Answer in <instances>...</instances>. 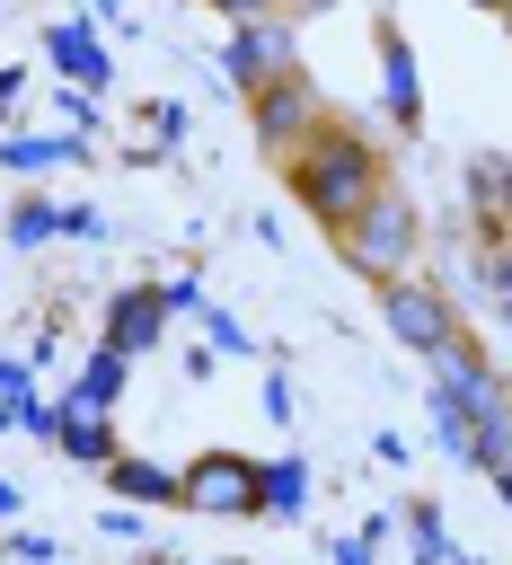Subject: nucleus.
Returning a JSON list of instances; mask_svg holds the SVG:
<instances>
[{
  "mask_svg": "<svg viewBox=\"0 0 512 565\" xmlns=\"http://www.w3.org/2000/svg\"><path fill=\"white\" fill-rule=\"evenodd\" d=\"M282 185H291V203L318 221V230H344L380 185H388V150L362 132V124H344V115H327L291 159H282Z\"/></svg>",
  "mask_w": 512,
  "mask_h": 565,
  "instance_id": "obj_1",
  "label": "nucleus"
},
{
  "mask_svg": "<svg viewBox=\"0 0 512 565\" xmlns=\"http://www.w3.org/2000/svg\"><path fill=\"white\" fill-rule=\"evenodd\" d=\"M433 397H450V406L477 424L468 468H494V459L512 450V380H503V362H494L477 335H450V344L433 353Z\"/></svg>",
  "mask_w": 512,
  "mask_h": 565,
  "instance_id": "obj_2",
  "label": "nucleus"
},
{
  "mask_svg": "<svg viewBox=\"0 0 512 565\" xmlns=\"http://www.w3.org/2000/svg\"><path fill=\"white\" fill-rule=\"evenodd\" d=\"M335 256L362 274V282H388V274H415V256H424V212L397 194V185H380L344 230H335Z\"/></svg>",
  "mask_w": 512,
  "mask_h": 565,
  "instance_id": "obj_3",
  "label": "nucleus"
},
{
  "mask_svg": "<svg viewBox=\"0 0 512 565\" xmlns=\"http://www.w3.org/2000/svg\"><path fill=\"white\" fill-rule=\"evenodd\" d=\"M380 291V318H388V335L406 344V353H441L450 335H468V318H459V300L433 282V274H388V282H371Z\"/></svg>",
  "mask_w": 512,
  "mask_h": 565,
  "instance_id": "obj_4",
  "label": "nucleus"
},
{
  "mask_svg": "<svg viewBox=\"0 0 512 565\" xmlns=\"http://www.w3.org/2000/svg\"><path fill=\"white\" fill-rule=\"evenodd\" d=\"M282 71H300V35H291V18L274 9V18H238L230 26V44L212 53V79L221 88H238V97H256L265 79H282Z\"/></svg>",
  "mask_w": 512,
  "mask_h": 565,
  "instance_id": "obj_5",
  "label": "nucleus"
},
{
  "mask_svg": "<svg viewBox=\"0 0 512 565\" xmlns=\"http://www.w3.org/2000/svg\"><path fill=\"white\" fill-rule=\"evenodd\" d=\"M247 124H256V150L291 159V150L327 124V97H318V79H309V71H282V79H265V88L247 97Z\"/></svg>",
  "mask_w": 512,
  "mask_h": 565,
  "instance_id": "obj_6",
  "label": "nucleus"
},
{
  "mask_svg": "<svg viewBox=\"0 0 512 565\" xmlns=\"http://www.w3.org/2000/svg\"><path fill=\"white\" fill-rule=\"evenodd\" d=\"M185 512H203V521H256V459L203 450L185 468Z\"/></svg>",
  "mask_w": 512,
  "mask_h": 565,
  "instance_id": "obj_7",
  "label": "nucleus"
},
{
  "mask_svg": "<svg viewBox=\"0 0 512 565\" xmlns=\"http://www.w3.org/2000/svg\"><path fill=\"white\" fill-rule=\"evenodd\" d=\"M44 62L62 71V79H79V88H115V53H106V26L97 18H53L44 26Z\"/></svg>",
  "mask_w": 512,
  "mask_h": 565,
  "instance_id": "obj_8",
  "label": "nucleus"
},
{
  "mask_svg": "<svg viewBox=\"0 0 512 565\" xmlns=\"http://www.w3.org/2000/svg\"><path fill=\"white\" fill-rule=\"evenodd\" d=\"M159 335H168V300H159V282H124L115 300H106V318H97V344H115V353H159Z\"/></svg>",
  "mask_w": 512,
  "mask_h": 565,
  "instance_id": "obj_9",
  "label": "nucleus"
},
{
  "mask_svg": "<svg viewBox=\"0 0 512 565\" xmlns=\"http://www.w3.org/2000/svg\"><path fill=\"white\" fill-rule=\"evenodd\" d=\"M371 44H380V115H388L397 132H415V124H424V62H415V44H406L397 26H380Z\"/></svg>",
  "mask_w": 512,
  "mask_h": 565,
  "instance_id": "obj_10",
  "label": "nucleus"
},
{
  "mask_svg": "<svg viewBox=\"0 0 512 565\" xmlns=\"http://www.w3.org/2000/svg\"><path fill=\"white\" fill-rule=\"evenodd\" d=\"M97 477H106V494H115V503H141V512H185V468H168V459H132V450H115Z\"/></svg>",
  "mask_w": 512,
  "mask_h": 565,
  "instance_id": "obj_11",
  "label": "nucleus"
},
{
  "mask_svg": "<svg viewBox=\"0 0 512 565\" xmlns=\"http://www.w3.org/2000/svg\"><path fill=\"white\" fill-rule=\"evenodd\" d=\"M53 168H88V132H0V177H53Z\"/></svg>",
  "mask_w": 512,
  "mask_h": 565,
  "instance_id": "obj_12",
  "label": "nucleus"
},
{
  "mask_svg": "<svg viewBox=\"0 0 512 565\" xmlns=\"http://www.w3.org/2000/svg\"><path fill=\"white\" fill-rule=\"evenodd\" d=\"M309 494H318V477H309L300 450L256 459V521H309Z\"/></svg>",
  "mask_w": 512,
  "mask_h": 565,
  "instance_id": "obj_13",
  "label": "nucleus"
},
{
  "mask_svg": "<svg viewBox=\"0 0 512 565\" xmlns=\"http://www.w3.org/2000/svg\"><path fill=\"white\" fill-rule=\"evenodd\" d=\"M124 371H132V353H115V344H88V362L71 371V388H62V406H79V415H115V397H124Z\"/></svg>",
  "mask_w": 512,
  "mask_h": 565,
  "instance_id": "obj_14",
  "label": "nucleus"
},
{
  "mask_svg": "<svg viewBox=\"0 0 512 565\" xmlns=\"http://www.w3.org/2000/svg\"><path fill=\"white\" fill-rule=\"evenodd\" d=\"M53 450H62L71 468H106L124 441H115V415H79V406H62V433H53Z\"/></svg>",
  "mask_w": 512,
  "mask_h": 565,
  "instance_id": "obj_15",
  "label": "nucleus"
},
{
  "mask_svg": "<svg viewBox=\"0 0 512 565\" xmlns=\"http://www.w3.org/2000/svg\"><path fill=\"white\" fill-rule=\"evenodd\" d=\"M53 238H62V203H44V194H18V203L0 212V247L35 256V247H53Z\"/></svg>",
  "mask_w": 512,
  "mask_h": 565,
  "instance_id": "obj_16",
  "label": "nucleus"
},
{
  "mask_svg": "<svg viewBox=\"0 0 512 565\" xmlns=\"http://www.w3.org/2000/svg\"><path fill=\"white\" fill-rule=\"evenodd\" d=\"M406 539H415V565H459V539H450L441 503H406Z\"/></svg>",
  "mask_w": 512,
  "mask_h": 565,
  "instance_id": "obj_17",
  "label": "nucleus"
},
{
  "mask_svg": "<svg viewBox=\"0 0 512 565\" xmlns=\"http://www.w3.org/2000/svg\"><path fill=\"white\" fill-rule=\"evenodd\" d=\"M424 424H433V441H441L450 459H468V450H477V424H468L450 397H433V388H424Z\"/></svg>",
  "mask_w": 512,
  "mask_h": 565,
  "instance_id": "obj_18",
  "label": "nucleus"
},
{
  "mask_svg": "<svg viewBox=\"0 0 512 565\" xmlns=\"http://www.w3.org/2000/svg\"><path fill=\"white\" fill-rule=\"evenodd\" d=\"M203 344H212V353H230V362H238V353H256L247 318H238V309H221V300H203Z\"/></svg>",
  "mask_w": 512,
  "mask_h": 565,
  "instance_id": "obj_19",
  "label": "nucleus"
},
{
  "mask_svg": "<svg viewBox=\"0 0 512 565\" xmlns=\"http://www.w3.org/2000/svg\"><path fill=\"white\" fill-rule=\"evenodd\" d=\"M141 124H150V150H177L185 141V97H150Z\"/></svg>",
  "mask_w": 512,
  "mask_h": 565,
  "instance_id": "obj_20",
  "label": "nucleus"
},
{
  "mask_svg": "<svg viewBox=\"0 0 512 565\" xmlns=\"http://www.w3.org/2000/svg\"><path fill=\"white\" fill-rule=\"evenodd\" d=\"M0 556H9V565H53L62 547H53L44 530H26V521H9V530H0Z\"/></svg>",
  "mask_w": 512,
  "mask_h": 565,
  "instance_id": "obj_21",
  "label": "nucleus"
},
{
  "mask_svg": "<svg viewBox=\"0 0 512 565\" xmlns=\"http://www.w3.org/2000/svg\"><path fill=\"white\" fill-rule=\"evenodd\" d=\"M62 124H71V132H97V88L62 79Z\"/></svg>",
  "mask_w": 512,
  "mask_h": 565,
  "instance_id": "obj_22",
  "label": "nucleus"
},
{
  "mask_svg": "<svg viewBox=\"0 0 512 565\" xmlns=\"http://www.w3.org/2000/svg\"><path fill=\"white\" fill-rule=\"evenodd\" d=\"M159 300H168V318H203V282H194V274H168Z\"/></svg>",
  "mask_w": 512,
  "mask_h": 565,
  "instance_id": "obj_23",
  "label": "nucleus"
},
{
  "mask_svg": "<svg viewBox=\"0 0 512 565\" xmlns=\"http://www.w3.org/2000/svg\"><path fill=\"white\" fill-rule=\"evenodd\" d=\"M265 424H300V397H291V371H265Z\"/></svg>",
  "mask_w": 512,
  "mask_h": 565,
  "instance_id": "obj_24",
  "label": "nucleus"
},
{
  "mask_svg": "<svg viewBox=\"0 0 512 565\" xmlns=\"http://www.w3.org/2000/svg\"><path fill=\"white\" fill-rule=\"evenodd\" d=\"M97 530H106V539H124V547H141V539H150L141 503H115V512H97Z\"/></svg>",
  "mask_w": 512,
  "mask_h": 565,
  "instance_id": "obj_25",
  "label": "nucleus"
},
{
  "mask_svg": "<svg viewBox=\"0 0 512 565\" xmlns=\"http://www.w3.org/2000/svg\"><path fill=\"white\" fill-rule=\"evenodd\" d=\"M62 238H88V247H97V238H106V212H97V203H62Z\"/></svg>",
  "mask_w": 512,
  "mask_h": 565,
  "instance_id": "obj_26",
  "label": "nucleus"
},
{
  "mask_svg": "<svg viewBox=\"0 0 512 565\" xmlns=\"http://www.w3.org/2000/svg\"><path fill=\"white\" fill-rule=\"evenodd\" d=\"M35 388V362H18V353H0V397H26Z\"/></svg>",
  "mask_w": 512,
  "mask_h": 565,
  "instance_id": "obj_27",
  "label": "nucleus"
},
{
  "mask_svg": "<svg viewBox=\"0 0 512 565\" xmlns=\"http://www.w3.org/2000/svg\"><path fill=\"white\" fill-rule=\"evenodd\" d=\"M371 556H380V547H371V539H362V530H344V539H335V547H327V565H371Z\"/></svg>",
  "mask_w": 512,
  "mask_h": 565,
  "instance_id": "obj_28",
  "label": "nucleus"
},
{
  "mask_svg": "<svg viewBox=\"0 0 512 565\" xmlns=\"http://www.w3.org/2000/svg\"><path fill=\"white\" fill-rule=\"evenodd\" d=\"M203 9H221V18L238 26V18H274V9H291V0H203Z\"/></svg>",
  "mask_w": 512,
  "mask_h": 565,
  "instance_id": "obj_29",
  "label": "nucleus"
},
{
  "mask_svg": "<svg viewBox=\"0 0 512 565\" xmlns=\"http://www.w3.org/2000/svg\"><path fill=\"white\" fill-rule=\"evenodd\" d=\"M371 459L380 468H406V433H371Z\"/></svg>",
  "mask_w": 512,
  "mask_h": 565,
  "instance_id": "obj_30",
  "label": "nucleus"
},
{
  "mask_svg": "<svg viewBox=\"0 0 512 565\" xmlns=\"http://www.w3.org/2000/svg\"><path fill=\"white\" fill-rule=\"evenodd\" d=\"M26 97V62H0V106H18Z\"/></svg>",
  "mask_w": 512,
  "mask_h": 565,
  "instance_id": "obj_31",
  "label": "nucleus"
},
{
  "mask_svg": "<svg viewBox=\"0 0 512 565\" xmlns=\"http://www.w3.org/2000/svg\"><path fill=\"white\" fill-rule=\"evenodd\" d=\"M18 512H26V486H18V477H0V530H9Z\"/></svg>",
  "mask_w": 512,
  "mask_h": 565,
  "instance_id": "obj_32",
  "label": "nucleus"
},
{
  "mask_svg": "<svg viewBox=\"0 0 512 565\" xmlns=\"http://www.w3.org/2000/svg\"><path fill=\"white\" fill-rule=\"evenodd\" d=\"M79 9H88V18H97V26H115V35H124V26H132V18H124V0H79Z\"/></svg>",
  "mask_w": 512,
  "mask_h": 565,
  "instance_id": "obj_33",
  "label": "nucleus"
},
{
  "mask_svg": "<svg viewBox=\"0 0 512 565\" xmlns=\"http://www.w3.org/2000/svg\"><path fill=\"white\" fill-rule=\"evenodd\" d=\"M486 477H494V494H503V512H512V450H503V459H494Z\"/></svg>",
  "mask_w": 512,
  "mask_h": 565,
  "instance_id": "obj_34",
  "label": "nucleus"
},
{
  "mask_svg": "<svg viewBox=\"0 0 512 565\" xmlns=\"http://www.w3.org/2000/svg\"><path fill=\"white\" fill-rule=\"evenodd\" d=\"M503 212H512V159H503Z\"/></svg>",
  "mask_w": 512,
  "mask_h": 565,
  "instance_id": "obj_35",
  "label": "nucleus"
},
{
  "mask_svg": "<svg viewBox=\"0 0 512 565\" xmlns=\"http://www.w3.org/2000/svg\"><path fill=\"white\" fill-rule=\"evenodd\" d=\"M291 9H335V0H291Z\"/></svg>",
  "mask_w": 512,
  "mask_h": 565,
  "instance_id": "obj_36",
  "label": "nucleus"
},
{
  "mask_svg": "<svg viewBox=\"0 0 512 565\" xmlns=\"http://www.w3.org/2000/svg\"><path fill=\"white\" fill-rule=\"evenodd\" d=\"M477 9H494V18H503V0H477Z\"/></svg>",
  "mask_w": 512,
  "mask_h": 565,
  "instance_id": "obj_37",
  "label": "nucleus"
},
{
  "mask_svg": "<svg viewBox=\"0 0 512 565\" xmlns=\"http://www.w3.org/2000/svg\"><path fill=\"white\" fill-rule=\"evenodd\" d=\"M503 26H512V0H503Z\"/></svg>",
  "mask_w": 512,
  "mask_h": 565,
  "instance_id": "obj_38",
  "label": "nucleus"
},
{
  "mask_svg": "<svg viewBox=\"0 0 512 565\" xmlns=\"http://www.w3.org/2000/svg\"><path fill=\"white\" fill-rule=\"evenodd\" d=\"M53 565H62V556H53Z\"/></svg>",
  "mask_w": 512,
  "mask_h": 565,
  "instance_id": "obj_39",
  "label": "nucleus"
},
{
  "mask_svg": "<svg viewBox=\"0 0 512 565\" xmlns=\"http://www.w3.org/2000/svg\"><path fill=\"white\" fill-rule=\"evenodd\" d=\"M168 565H177V556H168Z\"/></svg>",
  "mask_w": 512,
  "mask_h": 565,
  "instance_id": "obj_40",
  "label": "nucleus"
}]
</instances>
